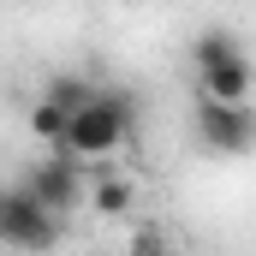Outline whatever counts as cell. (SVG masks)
Listing matches in <instances>:
<instances>
[{"label": "cell", "instance_id": "9c48e42d", "mask_svg": "<svg viewBox=\"0 0 256 256\" xmlns=\"http://www.w3.org/2000/svg\"><path fill=\"white\" fill-rule=\"evenodd\" d=\"M48 102H60L66 114H84L90 108V96H96V84L90 78H72V72H60V78H48V90H42Z\"/></svg>", "mask_w": 256, "mask_h": 256}, {"label": "cell", "instance_id": "52a82bcc", "mask_svg": "<svg viewBox=\"0 0 256 256\" xmlns=\"http://www.w3.org/2000/svg\"><path fill=\"white\" fill-rule=\"evenodd\" d=\"M232 54H244V48H238V36H232V30H220V24H208V30H196V42H191V72H208V66L232 60Z\"/></svg>", "mask_w": 256, "mask_h": 256}, {"label": "cell", "instance_id": "277c9868", "mask_svg": "<svg viewBox=\"0 0 256 256\" xmlns=\"http://www.w3.org/2000/svg\"><path fill=\"white\" fill-rule=\"evenodd\" d=\"M24 185L36 191V202H42L48 214H60V220L72 214V208H78V202H90V179L78 173V161H72L66 149H54L48 161H36Z\"/></svg>", "mask_w": 256, "mask_h": 256}, {"label": "cell", "instance_id": "7a4b0ae2", "mask_svg": "<svg viewBox=\"0 0 256 256\" xmlns=\"http://www.w3.org/2000/svg\"><path fill=\"white\" fill-rule=\"evenodd\" d=\"M191 126H196V143L214 149V155H250L256 149V108H232V102H208L196 96L191 108Z\"/></svg>", "mask_w": 256, "mask_h": 256}, {"label": "cell", "instance_id": "3957f363", "mask_svg": "<svg viewBox=\"0 0 256 256\" xmlns=\"http://www.w3.org/2000/svg\"><path fill=\"white\" fill-rule=\"evenodd\" d=\"M0 238L12 250H54L60 244V214H48L30 185H12L0 196Z\"/></svg>", "mask_w": 256, "mask_h": 256}, {"label": "cell", "instance_id": "5b68a950", "mask_svg": "<svg viewBox=\"0 0 256 256\" xmlns=\"http://www.w3.org/2000/svg\"><path fill=\"white\" fill-rule=\"evenodd\" d=\"M250 90H256L250 54H232V60L196 72V96H208V102H232V108H244V102H250Z\"/></svg>", "mask_w": 256, "mask_h": 256}, {"label": "cell", "instance_id": "30bf717a", "mask_svg": "<svg viewBox=\"0 0 256 256\" xmlns=\"http://www.w3.org/2000/svg\"><path fill=\"white\" fill-rule=\"evenodd\" d=\"M126 256H173V238H167L155 220H143V226L126 238Z\"/></svg>", "mask_w": 256, "mask_h": 256}, {"label": "cell", "instance_id": "6da1fadb", "mask_svg": "<svg viewBox=\"0 0 256 256\" xmlns=\"http://www.w3.org/2000/svg\"><path fill=\"white\" fill-rule=\"evenodd\" d=\"M131 126H137V102H131L126 90L96 84L90 108H84V114H72L66 155H72V161H108V155H120V149L131 143Z\"/></svg>", "mask_w": 256, "mask_h": 256}, {"label": "cell", "instance_id": "8992f818", "mask_svg": "<svg viewBox=\"0 0 256 256\" xmlns=\"http://www.w3.org/2000/svg\"><path fill=\"white\" fill-rule=\"evenodd\" d=\"M90 208L102 214V220H120L137 208V179L131 173H96L90 179Z\"/></svg>", "mask_w": 256, "mask_h": 256}, {"label": "cell", "instance_id": "ba28073f", "mask_svg": "<svg viewBox=\"0 0 256 256\" xmlns=\"http://www.w3.org/2000/svg\"><path fill=\"white\" fill-rule=\"evenodd\" d=\"M30 131H36V137L48 143V155H54V149H66V137H72V114H66L60 102L42 96V102L30 108Z\"/></svg>", "mask_w": 256, "mask_h": 256}]
</instances>
